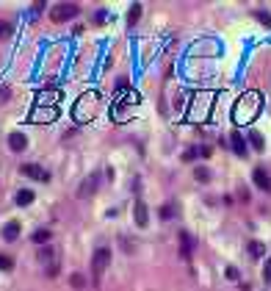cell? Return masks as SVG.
I'll return each mask as SVG.
<instances>
[{"label": "cell", "instance_id": "6da1fadb", "mask_svg": "<svg viewBox=\"0 0 271 291\" xmlns=\"http://www.w3.org/2000/svg\"><path fill=\"white\" fill-rule=\"evenodd\" d=\"M136 106H141V94L127 86V80L122 78L119 80V89H117V97H114V106H111V117L114 122H130L136 117Z\"/></svg>", "mask_w": 271, "mask_h": 291}, {"label": "cell", "instance_id": "7a4b0ae2", "mask_svg": "<svg viewBox=\"0 0 271 291\" xmlns=\"http://www.w3.org/2000/svg\"><path fill=\"white\" fill-rule=\"evenodd\" d=\"M263 111V97L257 92H243L238 97V103L233 108V119L235 125H252L257 119V114Z\"/></svg>", "mask_w": 271, "mask_h": 291}, {"label": "cell", "instance_id": "3957f363", "mask_svg": "<svg viewBox=\"0 0 271 291\" xmlns=\"http://www.w3.org/2000/svg\"><path fill=\"white\" fill-rule=\"evenodd\" d=\"M97 106H100V92H83L78 97V103L72 106V119H75L78 125H86V122H92L94 117H97Z\"/></svg>", "mask_w": 271, "mask_h": 291}, {"label": "cell", "instance_id": "277c9868", "mask_svg": "<svg viewBox=\"0 0 271 291\" xmlns=\"http://www.w3.org/2000/svg\"><path fill=\"white\" fill-rule=\"evenodd\" d=\"M213 100H216V94H213V92H196V94H194V106H196V111L188 114V119H191V122H202V119H205L208 114H211Z\"/></svg>", "mask_w": 271, "mask_h": 291}, {"label": "cell", "instance_id": "5b68a950", "mask_svg": "<svg viewBox=\"0 0 271 291\" xmlns=\"http://www.w3.org/2000/svg\"><path fill=\"white\" fill-rule=\"evenodd\" d=\"M80 14V6L78 3H56L50 9V19L53 23H66V19L78 17Z\"/></svg>", "mask_w": 271, "mask_h": 291}, {"label": "cell", "instance_id": "8992f818", "mask_svg": "<svg viewBox=\"0 0 271 291\" xmlns=\"http://www.w3.org/2000/svg\"><path fill=\"white\" fill-rule=\"evenodd\" d=\"M61 89H39L36 92V108H58L61 103Z\"/></svg>", "mask_w": 271, "mask_h": 291}, {"label": "cell", "instance_id": "52a82bcc", "mask_svg": "<svg viewBox=\"0 0 271 291\" xmlns=\"http://www.w3.org/2000/svg\"><path fill=\"white\" fill-rule=\"evenodd\" d=\"M108 263H111V250L108 247H100V250H94V255H92V269H94V280H97L100 275L108 269Z\"/></svg>", "mask_w": 271, "mask_h": 291}, {"label": "cell", "instance_id": "ba28073f", "mask_svg": "<svg viewBox=\"0 0 271 291\" xmlns=\"http://www.w3.org/2000/svg\"><path fill=\"white\" fill-rule=\"evenodd\" d=\"M58 119V108H33L28 114V122L42 125V122H56Z\"/></svg>", "mask_w": 271, "mask_h": 291}, {"label": "cell", "instance_id": "9c48e42d", "mask_svg": "<svg viewBox=\"0 0 271 291\" xmlns=\"http://www.w3.org/2000/svg\"><path fill=\"white\" fill-rule=\"evenodd\" d=\"M19 175H25L31 180H39V183H50V172H44L39 164H22L19 167Z\"/></svg>", "mask_w": 271, "mask_h": 291}, {"label": "cell", "instance_id": "30bf717a", "mask_svg": "<svg viewBox=\"0 0 271 291\" xmlns=\"http://www.w3.org/2000/svg\"><path fill=\"white\" fill-rule=\"evenodd\" d=\"M97 186H100V175L94 172V175H89V178L83 180V183L78 186V197L80 200H86V197H92L94 192H97Z\"/></svg>", "mask_w": 271, "mask_h": 291}, {"label": "cell", "instance_id": "8fae6325", "mask_svg": "<svg viewBox=\"0 0 271 291\" xmlns=\"http://www.w3.org/2000/svg\"><path fill=\"white\" fill-rule=\"evenodd\" d=\"M230 144H233V150H235V155H238V158H246V155H249L246 139L241 136V131H233V133H230Z\"/></svg>", "mask_w": 271, "mask_h": 291}, {"label": "cell", "instance_id": "7c38bea8", "mask_svg": "<svg viewBox=\"0 0 271 291\" xmlns=\"http://www.w3.org/2000/svg\"><path fill=\"white\" fill-rule=\"evenodd\" d=\"M252 180H255V186L260 189V192H271V178H268V172L263 167H255Z\"/></svg>", "mask_w": 271, "mask_h": 291}, {"label": "cell", "instance_id": "4fadbf2b", "mask_svg": "<svg viewBox=\"0 0 271 291\" xmlns=\"http://www.w3.org/2000/svg\"><path fill=\"white\" fill-rule=\"evenodd\" d=\"M9 147H11L14 153H22V150H28V136H25V133H19V131L9 133Z\"/></svg>", "mask_w": 271, "mask_h": 291}, {"label": "cell", "instance_id": "5bb4252c", "mask_svg": "<svg viewBox=\"0 0 271 291\" xmlns=\"http://www.w3.org/2000/svg\"><path fill=\"white\" fill-rule=\"evenodd\" d=\"M133 219H136V225H139V227H147L150 216H147V205H144V200H136V205H133Z\"/></svg>", "mask_w": 271, "mask_h": 291}, {"label": "cell", "instance_id": "9a60e30c", "mask_svg": "<svg viewBox=\"0 0 271 291\" xmlns=\"http://www.w3.org/2000/svg\"><path fill=\"white\" fill-rule=\"evenodd\" d=\"M180 253H183V258H191V253H194V236L191 233H180Z\"/></svg>", "mask_w": 271, "mask_h": 291}, {"label": "cell", "instance_id": "2e32d148", "mask_svg": "<svg viewBox=\"0 0 271 291\" xmlns=\"http://www.w3.org/2000/svg\"><path fill=\"white\" fill-rule=\"evenodd\" d=\"M211 155V147H191V150L183 153V161H194V158H208Z\"/></svg>", "mask_w": 271, "mask_h": 291}, {"label": "cell", "instance_id": "e0dca14e", "mask_svg": "<svg viewBox=\"0 0 271 291\" xmlns=\"http://www.w3.org/2000/svg\"><path fill=\"white\" fill-rule=\"evenodd\" d=\"M249 144H252L255 153H263V150H266V141H263V136L255 131V128H249Z\"/></svg>", "mask_w": 271, "mask_h": 291}, {"label": "cell", "instance_id": "ac0fdd59", "mask_svg": "<svg viewBox=\"0 0 271 291\" xmlns=\"http://www.w3.org/2000/svg\"><path fill=\"white\" fill-rule=\"evenodd\" d=\"M19 230H22V227H19V222H9V225L3 227V239L6 241H17L19 239Z\"/></svg>", "mask_w": 271, "mask_h": 291}, {"label": "cell", "instance_id": "d6986e66", "mask_svg": "<svg viewBox=\"0 0 271 291\" xmlns=\"http://www.w3.org/2000/svg\"><path fill=\"white\" fill-rule=\"evenodd\" d=\"M36 200V194L31 192V189H22V192H17V197H14V202L19 208H25V205H31V202Z\"/></svg>", "mask_w": 271, "mask_h": 291}, {"label": "cell", "instance_id": "ffe728a7", "mask_svg": "<svg viewBox=\"0 0 271 291\" xmlns=\"http://www.w3.org/2000/svg\"><path fill=\"white\" fill-rule=\"evenodd\" d=\"M50 239H53V233H50V230H47V227H39L36 230V233H33V241H36V244H50Z\"/></svg>", "mask_w": 271, "mask_h": 291}, {"label": "cell", "instance_id": "44dd1931", "mask_svg": "<svg viewBox=\"0 0 271 291\" xmlns=\"http://www.w3.org/2000/svg\"><path fill=\"white\" fill-rule=\"evenodd\" d=\"M141 11H144V9H141V3L130 6V11H127V28H133V25H136V19L141 17Z\"/></svg>", "mask_w": 271, "mask_h": 291}, {"label": "cell", "instance_id": "7402d4cb", "mask_svg": "<svg viewBox=\"0 0 271 291\" xmlns=\"http://www.w3.org/2000/svg\"><path fill=\"white\" fill-rule=\"evenodd\" d=\"M161 219H174V214H177V208H174V202H166V205H161Z\"/></svg>", "mask_w": 271, "mask_h": 291}, {"label": "cell", "instance_id": "603a6c76", "mask_svg": "<svg viewBox=\"0 0 271 291\" xmlns=\"http://www.w3.org/2000/svg\"><path fill=\"white\" fill-rule=\"evenodd\" d=\"M36 258L42 261V263H50L53 258H56V250H53V247H42V250H39V255H36Z\"/></svg>", "mask_w": 271, "mask_h": 291}, {"label": "cell", "instance_id": "cb8c5ba5", "mask_svg": "<svg viewBox=\"0 0 271 291\" xmlns=\"http://www.w3.org/2000/svg\"><path fill=\"white\" fill-rule=\"evenodd\" d=\"M249 255H255V258H263V255H266V247H263L260 241H249Z\"/></svg>", "mask_w": 271, "mask_h": 291}, {"label": "cell", "instance_id": "d4e9b609", "mask_svg": "<svg viewBox=\"0 0 271 291\" xmlns=\"http://www.w3.org/2000/svg\"><path fill=\"white\" fill-rule=\"evenodd\" d=\"M70 286H72V288H75V291H80V288H86V277H83V275H78V272H75V275H72V277H70Z\"/></svg>", "mask_w": 271, "mask_h": 291}, {"label": "cell", "instance_id": "484cf974", "mask_svg": "<svg viewBox=\"0 0 271 291\" xmlns=\"http://www.w3.org/2000/svg\"><path fill=\"white\" fill-rule=\"evenodd\" d=\"M194 178L199 180V183H208V180H211V172H208L205 167H196V169H194Z\"/></svg>", "mask_w": 271, "mask_h": 291}, {"label": "cell", "instance_id": "4316f807", "mask_svg": "<svg viewBox=\"0 0 271 291\" xmlns=\"http://www.w3.org/2000/svg\"><path fill=\"white\" fill-rule=\"evenodd\" d=\"M14 269V258H9V255H0V272H11Z\"/></svg>", "mask_w": 271, "mask_h": 291}, {"label": "cell", "instance_id": "83f0119b", "mask_svg": "<svg viewBox=\"0 0 271 291\" xmlns=\"http://www.w3.org/2000/svg\"><path fill=\"white\" fill-rule=\"evenodd\" d=\"M252 17H257V23H263L266 28H271V14H268V11H260V9H257Z\"/></svg>", "mask_w": 271, "mask_h": 291}, {"label": "cell", "instance_id": "f1b7e54d", "mask_svg": "<svg viewBox=\"0 0 271 291\" xmlns=\"http://www.w3.org/2000/svg\"><path fill=\"white\" fill-rule=\"evenodd\" d=\"M6 36H11V25L6 19H0V39H6Z\"/></svg>", "mask_w": 271, "mask_h": 291}, {"label": "cell", "instance_id": "f546056e", "mask_svg": "<svg viewBox=\"0 0 271 291\" xmlns=\"http://www.w3.org/2000/svg\"><path fill=\"white\" fill-rule=\"evenodd\" d=\"M227 277H230V280H238V269L230 266V269H227Z\"/></svg>", "mask_w": 271, "mask_h": 291}, {"label": "cell", "instance_id": "4dcf8cb0", "mask_svg": "<svg viewBox=\"0 0 271 291\" xmlns=\"http://www.w3.org/2000/svg\"><path fill=\"white\" fill-rule=\"evenodd\" d=\"M263 277H266V280H271V261H266V269H263Z\"/></svg>", "mask_w": 271, "mask_h": 291}, {"label": "cell", "instance_id": "1f68e13d", "mask_svg": "<svg viewBox=\"0 0 271 291\" xmlns=\"http://www.w3.org/2000/svg\"><path fill=\"white\" fill-rule=\"evenodd\" d=\"M97 23H108V11H97Z\"/></svg>", "mask_w": 271, "mask_h": 291}]
</instances>
